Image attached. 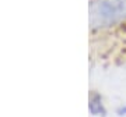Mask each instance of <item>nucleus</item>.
I'll return each instance as SVG.
<instances>
[{
	"label": "nucleus",
	"instance_id": "1",
	"mask_svg": "<svg viewBox=\"0 0 126 117\" xmlns=\"http://www.w3.org/2000/svg\"><path fill=\"white\" fill-rule=\"evenodd\" d=\"M90 60L121 63L126 52V0H88Z\"/></svg>",
	"mask_w": 126,
	"mask_h": 117
},
{
	"label": "nucleus",
	"instance_id": "2",
	"mask_svg": "<svg viewBox=\"0 0 126 117\" xmlns=\"http://www.w3.org/2000/svg\"><path fill=\"white\" fill-rule=\"evenodd\" d=\"M123 61H126V52L123 53V56H122V58H121V63H123Z\"/></svg>",
	"mask_w": 126,
	"mask_h": 117
}]
</instances>
